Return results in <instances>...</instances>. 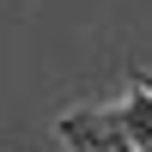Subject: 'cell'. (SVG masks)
<instances>
[{"label":"cell","mask_w":152,"mask_h":152,"mask_svg":"<svg viewBox=\"0 0 152 152\" xmlns=\"http://www.w3.org/2000/svg\"><path fill=\"white\" fill-rule=\"evenodd\" d=\"M122 116H128L134 146H140V152H152V91H146V85H134V91L122 97Z\"/></svg>","instance_id":"obj_2"},{"label":"cell","mask_w":152,"mask_h":152,"mask_svg":"<svg viewBox=\"0 0 152 152\" xmlns=\"http://www.w3.org/2000/svg\"><path fill=\"white\" fill-rule=\"evenodd\" d=\"M55 134L67 152H140L122 110H73V116L55 122Z\"/></svg>","instance_id":"obj_1"},{"label":"cell","mask_w":152,"mask_h":152,"mask_svg":"<svg viewBox=\"0 0 152 152\" xmlns=\"http://www.w3.org/2000/svg\"><path fill=\"white\" fill-rule=\"evenodd\" d=\"M134 85H146V91H152V73H134Z\"/></svg>","instance_id":"obj_3"}]
</instances>
